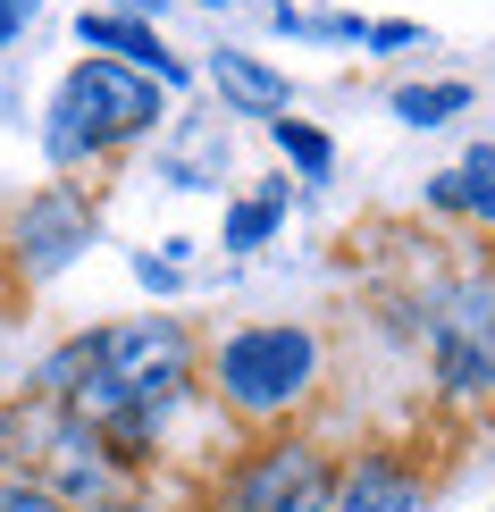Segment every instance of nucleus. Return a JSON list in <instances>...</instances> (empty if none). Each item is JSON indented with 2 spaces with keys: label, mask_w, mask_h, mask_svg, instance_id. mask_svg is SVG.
<instances>
[{
  "label": "nucleus",
  "mask_w": 495,
  "mask_h": 512,
  "mask_svg": "<svg viewBox=\"0 0 495 512\" xmlns=\"http://www.w3.org/2000/svg\"><path fill=\"white\" fill-rule=\"evenodd\" d=\"M160 126H168V93L160 84H143L135 68L84 51L76 68L51 84V101H42V160H51V177L84 185L118 152H135L143 135H160Z\"/></svg>",
  "instance_id": "7ed1b4c3"
},
{
  "label": "nucleus",
  "mask_w": 495,
  "mask_h": 512,
  "mask_svg": "<svg viewBox=\"0 0 495 512\" xmlns=\"http://www.w3.org/2000/svg\"><path fill=\"white\" fill-rule=\"evenodd\" d=\"M319 370H328V345H319L311 319H235L202 353L210 403L252 437L294 429V412H311L319 395Z\"/></svg>",
  "instance_id": "f03ea898"
},
{
  "label": "nucleus",
  "mask_w": 495,
  "mask_h": 512,
  "mask_svg": "<svg viewBox=\"0 0 495 512\" xmlns=\"http://www.w3.org/2000/svg\"><path fill=\"white\" fill-rule=\"evenodd\" d=\"M93 244H101V202H93V185L51 177V185H34V194L0 219V277H9L17 303H34V294L59 286V277H68Z\"/></svg>",
  "instance_id": "20e7f679"
},
{
  "label": "nucleus",
  "mask_w": 495,
  "mask_h": 512,
  "mask_svg": "<svg viewBox=\"0 0 495 512\" xmlns=\"http://www.w3.org/2000/svg\"><path fill=\"white\" fill-rule=\"evenodd\" d=\"M328 512H428V471L395 445H370V454L336 462Z\"/></svg>",
  "instance_id": "0eeeda50"
},
{
  "label": "nucleus",
  "mask_w": 495,
  "mask_h": 512,
  "mask_svg": "<svg viewBox=\"0 0 495 512\" xmlns=\"http://www.w3.org/2000/svg\"><path fill=\"white\" fill-rule=\"evenodd\" d=\"M210 84H219V101H227L235 118H261V126H269V118H286V110H294V84L277 76L269 59H252V51H227V42L210 51Z\"/></svg>",
  "instance_id": "1a4fd4ad"
},
{
  "label": "nucleus",
  "mask_w": 495,
  "mask_h": 512,
  "mask_svg": "<svg viewBox=\"0 0 495 512\" xmlns=\"http://www.w3.org/2000/svg\"><path fill=\"white\" fill-rule=\"evenodd\" d=\"M286 210H294V177H261L252 194H235V202H227L219 244H227V252H261V244H277Z\"/></svg>",
  "instance_id": "9b49d317"
},
{
  "label": "nucleus",
  "mask_w": 495,
  "mask_h": 512,
  "mask_svg": "<svg viewBox=\"0 0 495 512\" xmlns=\"http://www.w3.org/2000/svg\"><path fill=\"white\" fill-rule=\"evenodd\" d=\"M269 143H277V160H286L303 185H328L336 177V135H328V126H311V118L286 110V118H269Z\"/></svg>",
  "instance_id": "ddd939ff"
},
{
  "label": "nucleus",
  "mask_w": 495,
  "mask_h": 512,
  "mask_svg": "<svg viewBox=\"0 0 495 512\" xmlns=\"http://www.w3.org/2000/svg\"><path fill=\"white\" fill-rule=\"evenodd\" d=\"M428 361H437V395L462 403V412H487L495 403V345H487V303L479 277H454V286L428 294Z\"/></svg>",
  "instance_id": "423d86ee"
},
{
  "label": "nucleus",
  "mask_w": 495,
  "mask_h": 512,
  "mask_svg": "<svg viewBox=\"0 0 495 512\" xmlns=\"http://www.w3.org/2000/svg\"><path fill=\"white\" fill-rule=\"evenodd\" d=\"M135 286H143V294H160V303H168V294H185V269L168 261V252H135Z\"/></svg>",
  "instance_id": "a211bd4d"
},
{
  "label": "nucleus",
  "mask_w": 495,
  "mask_h": 512,
  "mask_svg": "<svg viewBox=\"0 0 495 512\" xmlns=\"http://www.w3.org/2000/svg\"><path fill=\"white\" fill-rule=\"evenodd\" d=\"M193 395H202V345L185 319H110L93 328V370L68 412L110 445L118 471H143Z\"/></svg>",
  "instance_id": "f257e3e1"
},
{
  "label": "nucleus",
  "mask_w": 495,
  "mask_h": 512,
  "mask_svg": "<svg viewBox=\"0 0 495 512\" xmlns=\"http://www.w3.org/2000/svg\"><path fill=\"white\" fill-rule=\"evenodd\" d=\"M428 210L437 219H470L495 236V143H470L445 177H428Z\"/></svg>",
  "instance_id": "9d476101"
},
{
  "label": "nucleus",
  "mask_w": 495,
  "mask_h": 512,
  "mask_svg": "<svg viewBox=\"0 0 495 512\" xmlns=\"http://www.w3.org/2000/svg\"><path fill=\"white\" fill-rule=\"evenodd\" d=\"M303 34H319V42H361V34H370V17H353V9H319V17H303Z\"/></svg>",
  "instance_id": "6ab92c4d"
},
{
  "label": "nucleus",
  "mask_w": 495,
  "mask_h": 512,
  "mask_svg": "<svg viewBox=\"0 0 495 512\" xmlns=\"http://www.w3.org/2000/svg\"><path fill=\"white\" fill-rule=\"evenodd\" d=\"M84 370H93V328H76V336H59L51 353L34 361V378L17 395H42V403H68L76 387H84Z\"/></svg>",
  "instance_id": "4468645a"
},
{
  "label": "nucleus",
  "mask_w": 495,
  "mask_h": 512,
  "mask_svg": "<svg viewBox=\"0 0 495 512\" xmlns=\"http://www.w3.org/2000/svg\"><path fill=\"white\" fill-rule=\"evenodd\" d=\"M479 303H487V345H495V261L479 269Z\"/></svg>",
  "instance_id": "5701e85b"
},
{
  "label": "nucleus",
  "mask_w": 495,
  "mask_h": 512,
  "mask_svg": "<svg viewBox=\"0 0 495 512\" xmlns=\"http://www.w3.org/2000/svg\"><path fill=\"white\" fill-rule=\"evenodd\" d=\"M487 261H495V244H487Z\"/></svg>",
  "instance_id": "393cba45"
},
{
  "label": "nucleus",
  "mask_w": 495,
  "mask_h": 512,
  "mask_svg": "<svg viewBox=\"0 0 495 512\" xmlns=\"http://www.w3.org/2000/svg\"><path fill=\"white\" fill-rule=\"evenodd\" d=\"M0 512H68L34 471H0Z\"/></svg>",
  "instance_id": "f3484780"
},
{
  "label": "nucleus",
  "mask_w": 495,
  "mask_h": 512,
  "mask_svg": "<svg viewBox=\"0 0 495 512\" xmlns=\"http://www.w3.org/2000/svg\"><path fill=\"white\" fill-rule=\"evenodd\" d=\"M34 9H42V0H0V51H9V42L34 26Z\"/></svg>",
  "instance_id": "aec40b11"
},
{
  "label": "nucleus",
  "mask_w": 495,
  "mask_h": 512,
  "mask_svg": "<svg viewBox=\"0 0 495 512\" xmlns=\"http://www.w3.org/2000/svg\"><path fill=\"white\" fill-rule=\"evenodd\" d=\"M261 9H269L277 34H303V9H294V0H261Z\"/></svg>",
  "instance_id": "412c9836"
},
{
  "label": "nucleus",
  "mask_w": 495,
  "mask_h": 512,
  "mask_svg": "<svg viewBox=\"0 0 495 512\" xmlns=\"http://www.w3.org/2000/svg\"><path fill=\"white\" fill-rule=\"evenodd\" d=\"M361 42H370V59H403V51H420V42H428V26H412V17H370V34H361Z\"/></svg>",
  "instance_id": "dca6fc26"
},
{
  "label": "nucleus",
  "mask_w": 495,
  "mask_h": 512,
  "mask_svg": "<svg viewBox=\"0 0 495 512\" xmlns=\"http://www.w3.org/2000/svg\"><path fill=\"white\" fill-rule=\"evenodd\" d=\"M76 42H84L93 59H118V68H135L143 84H160V93H185V84H193V68L160 42V26H143V17L84 9V17H76Z\"/></svg>",
  "instance_id": "6e6552de"
},
{
  "label": "nucleus",
  "mask_w": 495,
  "mask_h": 512,
  "mask_svg": "<svg viewBox=\"0 0 495 512\" xmlns=\"http://www.w3.org/2000/svg\"><path fill=\"white\" fill-rule=\"evenodd\" d=\"M202 9H244V0H202Z\"/></svg>",
  "instance_id": "b1692460"
},
{
  "label": "nucleus",
  "mask_w": 495,
  "mask_h": 512,
  "mask_svg": "<svg viewBox=\"0 0 495 512\" xmlns=\"http://www.w3.org/2000/svg\"><path fill=\"white\" fill-rule=\"evenodd\" d=\"M227 168V126L219 118H202V126H185V143L160 160V177L177 185V194H210V177Z\"/></svg>",
  "instance_id": "f8f14e48"
},
{
  "label": "nucleus",
  "mask_w": 495,
  "mask_h": 512,
  "mask_svg": "<svg viewBox=\"0 0 495 512\" xmlns=\"http://www.w3.org/2000/svg\"><path fill=\"white\" fill-rule=\"evenodd\" d=\"M328 487H336V454L303 429H277L252 437L219 471L210 512H328Z\"/></svg>",
  "instance_id": "39448f33"
},
{
  "label": "nucleus",
  "mask_w": 495,
  "mask_h": 512,
  "mask_svg": "<svg viewBox=\"0 0 495 512\" xmlns=\"http://www.w3.org/2000/svg\"><path fill=\"white\" fill-rule=\"evenodd\" d=\"M160 9H168V0H110V17H143V26H152Z\"/></svg>",
  "instance_id": "4be33fe9"
},
{
  "label": "nucleus",
  "mask_w": 495,
  "mask_h": 512,
  "mask_svg": "<svg viewBox=\"0 0 495 512\" xmlns=\"http://www.w3.org/2000/svg\"><path fill=\"white\" fill-rule=\"evenodd\" d=\"M403 126H445V118H462L470 110V84L462 76H437V84H395V101H386Z\"/></svg>",
  "instance_id": "2eb2a0df"
}]
</instances>
